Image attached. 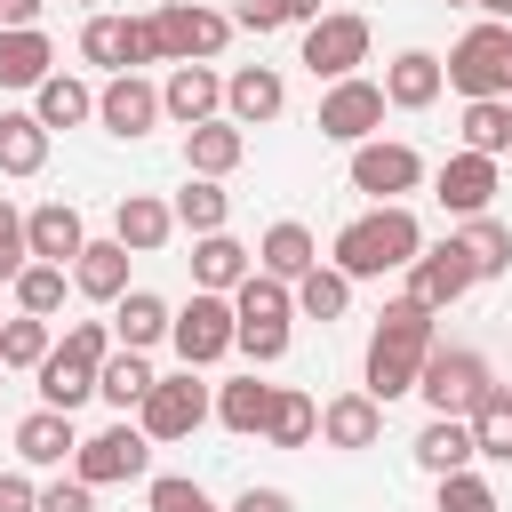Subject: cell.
I'll return each instance as SVG.
<instances>
[{
	"mask_svg": "<svg viewBox=\"0 0 512 512\" xmlns=\"http://www.w3.org/2000/svg\"><path fill=\"white\" fill-rule=\"evenodd\" d=\"M432 320L440 312H424L416 296H392L384 312H376V328H368V400L376 408H392V400H408L416 392V376H424V360H432Z\"/></svg>",
	"mask_w": 512,
	"mask_h": 512,
	"instance_id": "6da1fadb",
	"label": "cell"
},
{
	"mask_svg": "<svg viewBox=\"0 0 512 512\" xmlns=\"http://www.w3.org/2000/svg\"><path fill=\"white\" fill-rule=\"evenodd\" d=\"M424 256V224H416V208H368V216H352L336 240H328V264L360 288V280H384V272H408Z\"/></svg>",
	"mask_w": 512,
	"mask_h": 512,
	"instance_id": "7a4b0ae2",
	"label": "cell"
},
{
	"mask_svg": "<svg viewBox=\"0 0 512 512\" xmlns=\"http://www.w3.org/2000/svg\"><path fill=\"white\" fill-rule=\"evenodd\" d=\"M448 88L464 96V104H480V96H512V24H472L456 48H448Z\"/></svg>",
	"mask_w": 512,
	"mask_h": 512,
	"instance_id": "3957f363",
	"label": "cell"
},
{
	"mask_svg": "<svg viewBox=\"0 0 512 512\" xmlns=\"http://www.w3.org/2000/svg\"><path fill=\"white\" fill-rule=\"evenodd\" d=\"M144 16H152V32H160V56H168V64H216L224 40L240 32L232 8H208V0H168V8H144Z\"/></svg>",
	"mask_w": 512,
	"mask_h": 512,
	"instance_id": "277c9868",
	"label": "cell"
},
{
	"mask_svg": "<svg viewBox=\"0 0 512 512\" xmlns=\"http://www.w3.org/2000/svg\"><path fill=\"white\" fill-rule=\"evenodd\" d=\"M416 392H424V408H432V416H472V408L496 392V376H488V360H480L472 344H432V360H424Z\"/></svg>",
	"mask_w": 512,
	"mask_h": 512,
	"instance_id": "5b68a950",
	"label": "cell"
},
{
	"mask_svg": "<svg viewBox=\"0 0 512 512\" xmlns=\"http://www.w3.org/2000/svg\"><path fill=\"white\" fill-rule=\"evenodd\" d=\"M168 344H176V360H184V368H216V360L240 344V312H232V296H208V288H192V304H176V328H168Z\"/></svg>",
	"mask_w": 512,
	"mask_h": 512,
	"instance_id": "8992f818",
	"label": "cell"
},
{
	"mask_svg": "<svg viewBox=\"0 0 512 512\" xmlns=\"http://www.w3.org/2000/svg\"><path fill=\"white\" fill-rule=\"evenodd\" d=\"M208 416H216V392H208L192 368L160 376V384H152V400L136 408V424H144V440H152V448H168V440H192Z\"/></svg>",
	"mask_w": 512,
	"mask_h": 512,
	"instance_id": "52a82bcc",
	"label": "cell"
},
{
	"mask_svg": "<svg viewBox=\"0 0 512 512\" xmlns=\"http://www.w3.org/2000/svg\"><path fill=\"white\" fill-rule=\"evenodd\" d=\"M152 472V440H144V424H104V432H88L80 440V456H72V480H88V488H120V480H144Z\"/></svg>",
	"mask_w": 512,
	"mask_h": 512,
	"instance_id": "ba28073f",
	"label": "cell"
},
{
	"mask_svg": "<svg viewBox=\"0 0 512 512\" xmlns=\"http://www.w3.org/2000/svg\"><path fill=\"white\" fill-rule=\"evenodd\" d=\"M416 184H424V152L416 144H384V136L352 144V192H368L376 208H408Z\"/></svg>",
	"mask_w": 512,
	"mask_h": 512,
	"instance_id": "9c48e42d",
	"label": "cell"
},
{
	"mask_svg": "<svg viewBox=\"0 0 512 512\" xmlns=\"http://www.w3.org/2000/svg\"><path fill=\"white\" fill-rule=\"evenodd\" d=\"M368 16H352V8H336V16H320V24H304V72L312 80H352L360 64H368Z\"/></svg>",
	"mask_w": 512,
	"mask_h": 512,
	"instance_id": "30bf717a",
	"label": "cell"
},
{
	"mask_svg": "<svg viewBox=\"0 0 512 512\" xmlns=\"http://www.w3.org/2000/svg\"><path fill=\"white\" fill-rule=\"evenodd\" d=\"M384 112H392V104H384V80H360V72H352V80L320 88V136H328V144H368V136L384 128Z\"/></svg>",
	"mask_w": 512,
	"mask_h": 512,
	"instance_id": "8fae6325",
	"label": "cell"
},
{
	"mask_svg": "<svg viewBox=\"0 0 512 512\" xmlns=\"http://www.w3.org/2000/svg\"><path fill=\"white\" fill-rule=\"evenodd\" d=\"M472 288H480V272H472V256L456 248V232H448V240H424V256L408 264V288H400V296H416L424 312H448V304L472 296Z\"/></svg>",
	"mask_w": 512,
	"mask_h": 512,
	"instance_id": "7c38bea8",
	"label": "cell"
},
{
	"mask_svg": "<svg viewBox=\"0 0 512 512\" xmlns=\"http://www.w3.org/2000/svg\"><path fill=\"white\" fill-rule=\"evenodd\" d=\"M168 112H160V88L144 80V72H112L104 88H96V128L104 136H152Z\"/></svg>",
	"mask_w": 512,
	"mask_h": 512,
	"instance_id": "4fadbf2b",
	"label": "cell"
},
{
	"mask_svg": "<svg viewBox=\"0 0 512 512\" xmlns=\"http://www.w3.org/2000/svg\"><path fill=\"white\" fill-rule=\"evenodd\" d=\"M496 192H504V184H496V160H488V152H448V160L432 168V200H440L448 216H488Z\"/></svg>",
	"mask_w": 512,
	"mask_h": 512,
	"instance_id": "5bb4252c",
	"label": "cell"
},
{
	"mask_svg": "<svg viewBox=\"0 0 512 512\" xmlns=\"http://www.w3.org/2000/svg\"><path fill=\"white\" fill-rule=\"evenodd\" d=\"M160 112H168L176 128L224 120V72H216V64H168V80H160Z\"/></svg>",
	"mask_w": 512,
	"mask_h": 512,
	"instance_id": "9a60e30c",
	"label": "cell"
},
{
	"mask_svg": "<svg viewBox=\"0 0 512 512\" xmlns=\"http://www.w3.org/2000/svg\"><path fill=\"white\" fill-rule=\"evenodd\" d=\"M280 112H288V80H280L272 64L224 72V120H232V128H264V120H280Z\"/></svg>",
	"mask_w": 512,
	"mask_h": 512,
	"instance_id": "2e32d148",
	"label": "cell"
},
{
	"mask_svg": "<svg viewBox=\"0 0 512 512\" xmlns=\"http://www.w3.org/2000/svg\"><path fill=\"white\" fill-rule=\"evenodd\" d=\"M24 240H32V264H80V248H88V224H80V208L72 200H40V208H24Z\"/></svg>",
	"mask_w": 512,
	"mask_h": 512,
	"instance_id": "e0dca14e",
	"label": "cell"
},
{
	"mask_svg": "<svg viewBox=\"0 0 512 512\" xmlns=\"http://www.w3.org/2000/svg\"><path fill=\"white\" fill-rule=\"evenodd\" d=\"M320 440H328L336 456H360V448L384 440V408H376L368 392H336V400H320Z\"/></svg>",
	"mask_w": 512,
	"mask_h": 512,
	"instance_id": "ac0fdd59",
	"label": "cell"
},
{
	"mask_svg": "<svg viewBox=\"0 0 512 512\" xmlns=\"http://www.w3.org/2000/svg\"><path fill=\"white\" fill-rule=\"evenodd\" d=\"M72 456H80V432H72L64 408H32V416L16 424V464H24V472H56V464H72Z\"/></svg>",
	"mask_w": 512,
	"mask_h": 512,
	"instance_id": "d6986e66",
	"label": "cell"
},
{
	"mask_svg": "<svg viewBox=\"0 0 512 512\" xmlns=\"http://www.w3.org/2000/svg\"><path fill=\"white\" fill-rule=\"evenodd\" d=\"M440 88H448V72H440L432 48H400L384 64V104L392 112H424V104H440Z\"/></svg>",
	"mask_w": 512,
	"mask_h": 512,
	"instance_id": "ffe728a7",
	"label": "cell"
},
{
	"mask_svg": "<svg viewBox=\"0 0 512 512\" xmlns=\"http://www.w3.org/2000/svg\"><path fill=\"white\" fill-rule=\"evenodd\" d=\"M168 232H176V208H168V200H152V192H120V200H112V240H120L128 256L168 248Z\"/></svg>",
	"mask_w": 512,
	"mask_h": 512,
	"instance_id": "44dd1931",
	"label": "cell"
},
{
	"mask_svg": "<svg viewBox=\"0 0 512 512\" xmlns=\"http://www.w3.org/2000/svg\"><path fill=\"white\" fill-rule=\"evenodd\" d=\"M248 160V128H232V120H200V128H184V168L192 176H232Z\"/></svg>",
	"mask_w": 512,
	"mask_h": 512,
	"instance_id": "7402d4cb",
	"label": "cell"
},
{
	"mask_svg": "<svg viewBox=\"0 0 512 512\" xmlns=\"http://www.w3.org/2000/svg\"><path fill=\"white\" fill-rule=\"evenodd\" d=\"M312 264H320V240H312V224H296V216H280V224L256 240V272H272V280H288V288H296Z\"/></svg>",
	"mask_w": 512,
	"mask_h": 512,
	"instance_id": "603a6c76",
	"label": "cell"
},
{
	"mask_svg": "<svg viewBox=\"0 0 512 512\" xmlns=\"http://www.w3.org/2000/svg\"><path fill=\"white\" fill-rule=\"evenodd\" d=\"M248 272H256V248H240L232 232H208V240H192V288H208V296H232Z\"/></svg>",
	"mask_w": 512,
	"mask_h": 512,
	"instance_id": "cb8c5ba5",
	"label": "cell"
},
{
	"mask_svg": "<svg viewBox=\"0 0 512 512\" xmlns=\"http://www.w3.org/2000/svg\"><path fill=\"white\" fill-rule=\"evenodd\" d=\"M168 328H176V304H168V296H152V288H128V296L112 304V336H120L128 352L168 344Z\"/></svg>",
	"mask_w": 512,
	"mask_h": 512,
	"instance_id": "d4e9b609",
	"label": "cell"
},
{
	"mask_svg": "<svg viewBox=\"0 0 512 512\" xmlns=\"http://www.w3.org/2000/svg\"><path fill=\"white\" fill-rule=\"evenodd\" d=\"M472 424L464 416H432L424 432H416V472H432V480H448V472H472Z\"/></svg>",
	"mask_w": 512,
	"mask_h": 512,
	"instance_id": "484cf974",
	"label": "cell"
},
{
	"mask_svg": "<svg viewBox=\"0 0 512 512\" xmlns=\"http://www.w3.org/2000/svg\"><path fill=\"white\" fill-rule=\"evenodd\" d=\"M72 288H80L88 304H120V296H128V248H120V240H88L80 264H72Z\"/></svg>",
	"mask_w": 512,
	"mask_h": 512,
	"instance_id": "4316f807",
	"label": "cell"
},
{
	"mask_svg": "<svg viewBox=\"0 0 512 512\" xmlns=\"http://www.w3.org/2000/svg\"><path fill=\"white\" fill-rule=\"evenodd\" d=\"M32 112H40L48 136H56V128H80V120H96V88L72 80V72H48V80L32 88Z\"/></svg>",
	"mask_w": 512,
	"mask_h": 512,
	"instance_id": "83f0119b",
	"label": "cell"
},
{
	"mask_svg": "<svg viewBox=\"0 0 512 512\" xmlns=\"http://www.w3.org/2000/svg\"><path fill=\"white\" fill-rule=\"evenodd\" d=\"M152 384H160V376H152V360H144V352H128V344L96 368V400H104V408H120V416H128V408H144V400H152Z\"/></svg>",
	"mask_w": 512,
	"mask_h": 512,
	"instance_id": "f1b7e54d",
	"label": "cell"
},
{
	"mask_svg": "<svg viewBox=\"0 0 512 512\" xmlns=\"http://www.w3.org/2000/svg\"><path fill=\"white\" fill-rule=\"evenodd\" d=\"M272 392H280V384H256V376H232V384H216V424H224V432H240V440H264Z\"/></svg>",
	"mask_w": 512,
	"mask_h": 512,
	"instance_id": "f546056e",
	"label": "cell"
},
{
	"mask_svg": "<svg viewBox=\"0 0 512 512\" xmlns=\"http://www.w3.org/2000/svg\"><path fill=\"white\" fill-rule=\"evenodd\" d=\"M264 440H272V448H312V440H320V400L296 392V384H280V392H272V416H264Z\"/></svg>",
	"mask_w": 512,
	"mask_h": 512,
	"instance_id": "4dcf8cb0",
	"label": "cell"
},
{
	"mask_svg": "<svg viewBox=\"0 0 512 512\" xmlns=\"http://www.w3.org/2000/svg\"><path fill=\"white\" fill-rule=\"evenodd\" d=\"M40 168H48L40 112H0V176H40Z\"/></svg>",
	"mask_w": 512,
	"mask_h": 512,
	"instance_id": "1f68e13d",
	"label": "cell"
},
{
	"mask_svg": "<svg viewBox=\"0 0 512 512\" xmlns=\"http://www.w3.org/2000/svg\"><path fill=\"white\" fill-rule=\"evenodd\" d=\"M56 72V48H48V32L32 24V32H0V88H40Z\"/></svg>",
	"mask_w": 512,
	"mask_h": 512,
	"instance_id": "d6a6232c",
	"label": "cell"
},
{
	"mask_svg": "<svg viewBox=\"0 0 512 512\" xmlns=\"http://www.w3.org/2000/svg\"><path fill=\"white\" fill-rule=\"evenodd\" d=\"M80 56L104 64V72H128V64H136V16H104V8H96V16L80 24Z\"/></svg>",
	"mask_w": 512,
	"mask_h": 512,
	"instance_id": "836d02e7",
	"label": "cell"
},
{
	"mask_svg": "<svg viewBox=\"0 0 512 512\" xmlns=\"http://www.w3.org/2000/svg\"><path fill=\"white\" fill-rule=\"evenodd\" d=\"M32 376H40V408H64V416H72L80 400H96V368L72 360V352H48Z\"/></svg>",
	"mask_w": 512,
	"mask_h": 512,
	"instance_id": "e575fe53",
	"label": "cell"
},
{
	"mask_svg": "<svg viewBox=\"0 0 512 512\" xmlns=\"http://www.w3.org/2000/svg\"><path fill=\"white\" fill-rule=\"evenodd\" d=\"M168 208H176V224H184L192 240H208V232H224V216H232V192H224L216 176H192V184H184Z\"/></svg>",
	"mask_w": 512,
	"mask_h": 512,
	"instance_id": "d590c367",
	"label": "cell"
},
{
	"mask_svg": "<svg viewBox=\"0 0 512 512\" xmlns=\"http://www.w3.org/2000/svg\"><path fill=\"white\" fill-rule=\"evenodd\" d=\"M456 248L472 256V272H480V280H504V272H512V224H496V216H464Z\"/></svg>",
	"mask_w": 512,
	"mask_h": 512,
	"instance_id": "8d00e7d4",
	"label": "cell"
},
{
	"mask_svg": "<svg viewBox=\"0 0 512 512\" xmlns=\"http://www.w3.org/2000/svg\"><path fill=\"white\" fill-rule=\"evenodd\" d=\"M464 152H488V160L512 152V96H480V104H464Z\"/></svg>",
	"mask_w": 512,
	"mask_h": 512,
	"instance_id": "74e56055",
	"label": "cell"
},
{
	"mask_svg": "<svg viewBox=\"0 0 512 512\" xmlns=\"http://www.w3.org/2000/svg\"><path fill=\"white\" fill-rule=\"evenodd\" d=\"M296 312H304V320H344V312H352V280L320 256V264L296 280Z\"/></svg>",
	"mask_w": 512,
	"mask_h": 512,
	"instance_id": "f35d334b",
	"label": "cell"
},
{
	"mask_svg": "<svg viewBox=\"0 0 512 512\" xmlns=\"http://www.w3.org/2000/svg\"><path fill=\"white\" fill-rule=\"evenodd\" d=\"M464 424H472V448H480L488 464H512V384H496Z\"/></svg>",
	"mask_w": 512,
	"mask_h": 512,
	"instance_id": "ab89813d",
	"label": "cell"
},
{
	"mask_svg": "<svg viewBox=\"0 0 512 512\" xmlns=\"http://www.w3.org/2000/svg\"><path fill=\"white\" fill-rule=\"evenodd\" d=\"M64 288H72V272H64V264H24V272H16V312L56 320V312H64Z\"/></svg>",
	"mask_w": 512,
	"mask_h": 512,
	"instance_id": "60d3db41",
	"label": "cell"
},
{
	"mask_svg": "<svg viewBox=\"0 0 512 512\" xmlns=\"http://www.w3.org/2000/svg\"><path fill=\"white\" fill-rule=\"evenodd\" d=\"M232 312H240V320H296V288L272 280V272H248V280L232 288Z\"/></svg>",
	"mask_w": 512,
	"mask_h": 512,
	"instance_id": "b9f144b4",
	"label": "cell"
},
{
	"mask_svg": "<svg viewBox=\"0 0 512 512\" xmlns=\"http://www.w3.org/2000/svg\"><path fill=\"white\" fill-rule=\"evenodd\" d=\"M320 16H328L320 0H232V24H240V32H256V40H264V32H280V24H320Z\"/></svg>",
	"mask_w": 512,
	"mask_h": 512,
	"instance_id": "7bdbcfd3",
	"label": "cell"
},
{
	"mask_svg": "<svg viewBox=\"0 0 512 512\" xmlns=\"http://www.w3.org/2000/svg\"><path fill=\"white\" fill-rule=\"evenodd\" d=\"M56 352V336H48V320H32V312H16V320H0V368H40Z\"/></svg>",
	"mask_w": 512,
	"mask_h": 512,
	"instance_id": "ee69618b",
	"label": "cell"
},
{
	"mask_svg": "<svg viewBox=\"0 0 512 512\" xmlns=\"http://www.w3.org/2000/svg\"><path fill=\"white\" fill-rule=\"evenodd\" d=\"M144 504H152V512H216V496H208L200 480H184V472H160V480L144 488Z\"/></svg>",
	"mask_w": 512,
	"mask_h": 512,
	"instance_id": "f6af8a7d",
	"label": "cell"
},
{
	"mask_svg": "<svg viewBox=\"0 0 512 512\" xmlns=\"http://www.w3.org/2000/svg\"><path fill=\"white\" fill-rule=\"evenodd\" d=\"M24 264H32V240H24V208L0 192V280L16 288V272H24Z\"/></svg>",
	"mask_w": 512,
	"mask_h": 512,
	"instance_id": "bcb514c9",
	"label": "cell"
},
{
	"mask_svg": "<svg viewBox=\"0 0 512 512\" xmlns=\"http://www.w3.org/2000/svg\"><path fill=\"white\" fill-rule=\"evenodd\" d=\"M440 512H504V504H496V488L480 472H448L440 480Z\"/></svg>",
	"mask_w": 512,
	"mask_h": 512,
	"instance_id": "7dc6e473",
	"label": "cell"
},
{
	"mask_svg": "<svg viewBox=\"0 0 512 512\" xmlns=\"http://www.w3.org/2000/svg\"><path fill=\"white\" fill-rule=\"evenodd\" d=\"M232 352H248L256 368H272L280 352H288V320H240V344Z\"/></svg>",
	"mask_w": 512,
	"mask_h": 512,
	"instance_id": "c3c4849f",
	"label": "cell"
},
{
	"mask_svg": "<svg viewBox=\"0 0 512 512\" xmlns=\"http://www.w3.org/2000/svg\"><path fill=\"white\" fill-rule=\"evenodd\" d=\"M40 512H96V488L88 480H48L40 488Z\"/></svg>",
	"mask_w": 512,
	"mask_h": 512,
	"instance_id": "681fc988",
	"label": "cell"
},
{
	"mask_svg": "<svg viewBox=\"0 0 512 512\" xmlns=\"http://www.w3.org/2000/svg\"><path fill=\"white\" fill-rule=\"evenodd\" d=\"M0 512H40V488L24 472H0Z\"/></svg>",
	"mask_w": 512,
	"mask_h": 512,
	"instance_id": "f907efd6",
	"label": "cell"
},
{
	"mask_svg": "<svg viewBox=\"0 0 512 512\" xmlns=\"http://www.w3.org/2000/svg\"><path fill=\"white\" fill-rule=\"evenodd\" d=\"M232 512H296V496H288V488H240Z\"/></svg>",
	"mask_w": 512,
	"mask_h": 512,
	"instance_id": "816d5d0a",
	"label": "cell"
},
{
	"mask_svg": "<svg viewBox=\"0 0 512 512\" xmlns=\"http://www.w3.org/2000/svg\"><path fill=\"white\" fill-rule=\"evenodd\" d=\"M48 0H0V32H32Z\"/></svg>",
	"mask_w": 512,
	"mask_h": 512,
	"instance_id": "f5cc1de1",
	"label": "cell"
},
{
	"mask_svg": "<svg viewBox=\"0 0 512 512\" xmlns=\"http://www.w3.org/2000/svg\"><path fill=\"white\" fill-rule=\"evenodd\" d=\"M472 8H480L488 24H512V0H472Z\"/></svg>",
	"mask_w": 512,
	"mask_h": 512,
	"instance_id": "db71d44e",
	"label": "cell"
},
{
	"mask_svg": "<svg viewBox=\"0 0 512 512\" xmlns=\"http://www.w3.org/2000/svg\"><path fill=\"white\" fill-rule=\"evenodd\" d=\"M80 8H88V16H96V0H80Z\"/></svg>",
	"mask_w": 512,
	"mask_h": 512,
	"instance_id": "11a10c76",
	"label": "cell"
},
{
	"mask_svg": "<svg viewBox=\"0 0 512 512\" xmlns=\"http://www.w3.org/2000/svg\"><path fill=\"white\" fill-rule=\"evenodd\" d=\"M144 8H168V0H144Z\"/></svg>",
	"mask_w": 512,
	"mask_h": 512,
	"instance_id": "9f6ffc18",
	"label": "cell"
},
{
	"mask_svg": "<svg viewBox=\"0 0 512 512\" xmlns=\"http://www.w3.org/2000/svg\"><path fill=\"white\" fill-rule=\"evenodd\" d=\"M448 8H472V0H448Z\"/></svg>",
	"mask_w": 512,
	"mask_h": 512,
	"instance_id": "6f0895ef",
	"label": "cell"
},
{
	"mask_svg": "<svg viewBox=\"0 0 512 512\" xmlns=\"http://www.w3.org/2000/svg\"><path fill=\"white\" fill-rule=\"evenodd\" d=\"M0 376H8V368H0Z\"/></svg>",
	"mask_w": 512,
	"mask_h": 512,
	"instance_id": "680465c9",
	"label": "cell"
}]
</instances>
